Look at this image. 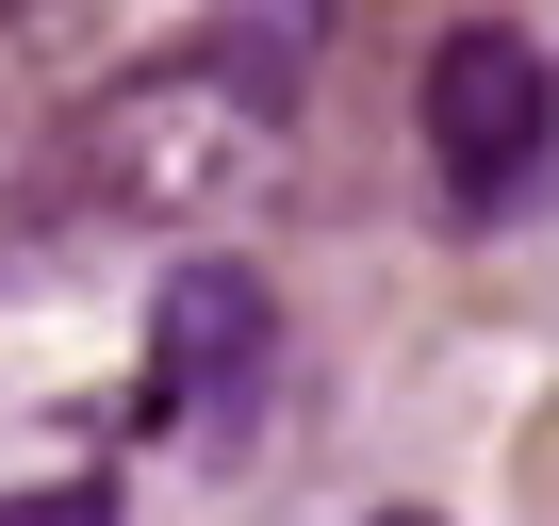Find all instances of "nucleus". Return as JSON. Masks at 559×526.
Returning a JSON list of instances; mask_svg holds the SVG:
<instances>
[{"mask_svg": "<svg viewBox=\"0 0 559 526\" xmlns=\"http://www.w3.org/2000/svg\"><path fill=\"white\" fill-rule=\"evenodd\" d=\"M297 67L313 34L297 17H198L165 50H132L83 132L34 165V198L0 214V280H50L67 230H214L280 181V148H297Z\"/></svg>", "mask_w": 559, "mask_h": 526, "instance_id": "f257e3e1", "label": "nucleus"}, {"mask_svg": "<svg viewBox=\"0 0 559 526\" xmlns=\"http://www.w3.org/2000/svg\"><path fill=\"white\" fill-rule=\"evenodd\" d=\"M543 165H559V67H543V34H510V17L428 34V181L493 230Z\"/></svg>", "mask_w": 559, "mask_h": 526, "instance_id": "f03ea898", "label": "nucleus"}, {"mask_svg": "<svg viewBox=\"0 0 559 526\" xmlns=\"http://www.w3.org/2000/svg\"><path fill=\"white\" fill-rule=\"evenodd\" d=\"M263 362H280V297L247 280V263H165L148 280V411L165 428L230 444V411L263 395Z\"/></svg>", "mask_w": 559, "mask_h": 526, "instance_id": "7ed1b4c3", "label": "nucleus"}, {"mask_svg": "<svg viewBox=\"0 0 559 526\" xmlns=\"http://www.w3.org/2000/svg\"><path fill=\"white\" fill-rule=\"evenodd\" d=\"M99 83H116L99 17H67V0H0V181L50 165V148L83 132V99H99Z\"/></svg>", "mask_w": 559, "mask_h": 526, "instance_id": "20e7f679", "label": "nucleus"}, {"mask_svg": "<svg viewBox=\"0 0 559 526\" xmlns=\"http://www.w3.org/2000/svg\"><path fill=\"white\" fill-rule=\"evenodd\" d=\"M0 526H116L99 477H34V493H0Z\"/></svg>", "mask_w": 559, "mask_h": 526, "instance_id": "39448f33", "label": "nucleus"}, {"mask_svg": "<svg viewBox=\"0 0 559 526\" xmlns=\"http://www.w3.org/2000/svg\"><path fill=\"white\" fill-rule=\"evenodd\" d=\"M379 526H428V510H379Z\"/></svg>", "mask_w": 559, "mask_h": 526, "instance_id": "423d86ee", "label": "nucleus"}]
</instances>
